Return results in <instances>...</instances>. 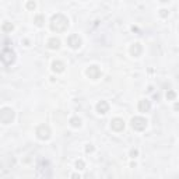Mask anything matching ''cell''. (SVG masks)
<instances>
[{
    "mask_svg": "<svg viewBox=\"0 0 179 179\" xmlns=\"http://www.w3.org/2000/svg\"><path fill=\"white\" fill-rule=\"evenodd\" d=\"M59 39H56V38H52V39L49 41V48L50 49H57L59 48Z\"/></svg>",
    "mask_w": 179,
    "mask_h": 179,
    "instance_id": "4fadbf2b",
    "label": "cell"
},
{
    "mask_svg": "<svg viewBox=\"0 0 179 179\" xmlns=\"http://www.w3.org/2000/svg\"><path fill=\"white\" fill-rule=\"evenodd\" d=\"M130 154H132V155L134 157V155H137V151H136V150H134V151H132V153H130Z\"/></svg>",
    "mask_w": 179,
    "mask_h": 179,
    "instance_id": "d6986e66",
    "label": "cell"
},
{
    "mask_svg": "<svg viewBox=\"0 0 179 179\" xmlns=\"http://www.w3.org/2000/svg\"><path fill=\"white\" fill-rule=\"evenodd\" d=\"M70 123H71L73 127H79L80 125H81V119H80V118H71V119H70Z\"/></svg>",
    "mask_w": 179,
    "mask_h": 179,
    "instance_id": "5bb4252c",
    "label": "cell"
},
{
    "mask_svg": "<svg viewBox=\"0 0 179 179\" xmlns=\"http://www.w3.org/2000/svg\"><path fill=\"white\" fill-rule=\"evenodd\" d=\"M87 74H88L90 79H98L101 74V70L97 66H91L88 70H87Z\"/></svg>",
    "mask_w": 179,
    "mask_h": 179,
    "instance_id": "ba28073f",
    "label": "cell"
},
{
    "mask_svg": "<svg viewBox=\"0 0 179 179\" xmlns=\"http://www.w3.org/2000/svg\"><path fill=\"white\" fill-rule=\"evenodd\" d=\"M11 30H13V25H11V24H9V23L3 24V31L4 32H9V31H11Z\"/></svg>",
    "mask_w": 179,
    "mask_h": 179,
    "instance_id": "9a60e30c",
    "label": "cell"
},
{
    "mask_svg": "<svg viewBox=\"0 0 179 179\" xmlns=\"http://www.w3.org/2000/svg\"><path fill=\"white\" fill-rule=\"evenodd\" d=\"M41 20H42L41 17H37V25H42V23H41Z\"/></svg>",
    "mask_w": 179,
    "mask_h": 179,
    "instance_id": "ac0fdd59",
    "label": "cell"
},
{
    "mask_svg": "<svg viewBox=\"0 0 179 179\" xmlns=\"http://www.w3.org/2000/svg\"><path fill=\"white\" fill-rule=\"evenodd\" d=\"M50 27H52V30L56 31V32H63L67 27H69V20H67L63 14H56V16L52 17Z\"/></svg>",
    "mask_w": 179,
    "mask_h": 179,
    "instance_id": "6da1fadb",
    "label": "cell"
},
{
    "mask_svg": "<svg viewBox=\"0 0 179 179\" xmlns=\"http://www.w3.org/2000/svg\"><path fill=\"white\" fill-rule=\"evenodd\" d=\"M166 98H169V100H174V98H175V93H172V91H169V93L166 94Z\"/></svg>",
    "mask_w": 179,
    "mask_h": 179,
    "instance_id": "2e32d148",
    "label": "cell"
},
{
    "mask_svg": "<svg viewBox=\"0 0 179 179\" xmlns=\"http://www.w3.org/2000/svg\"><path fill=\"white\" fill-rule=\"evenodd\" d=\"M108 109H109V105H108L105 101H101V102L97 104V111H98V113H106Z\"/></svg>",
    "mask_w": 179,
    "mask_h": 179,
    "instance_id": "9c48e42d",
    "label": "cell"
},
{
    "mask_svg": "<svg viewBox=\"0 0 179 179\" xmlns=\"http://www.w3.org/2000/svg\"><path fill=\"white\" fill-rule=\"evenodd\" d=\"M150 108H151V105H150V102L147 100L140 101V104H139V111L140 112H147V111H150Z\"/></svg>",
    "mask_w": 179,
    "mask_h": 179,
    "instance_id": "30bf717a",
    "label": "cell"
},
{
    "mask_svg": "<svg viewBox=\"0 0 179 179\" xmlns=\"http://www.w3.org/2000/svg\"><path fill=\"white\" fill-rule=\"evenodd\" d=\"M14 60H16V53L11 49H9V48H4L3 52H2V62H3V64L10 66V64L14 63Z\"/></svg>",
    "mask_w": 179,
    "mask_h": 179,
    "instance_id": "7a4b0ae2",
    "label": "cell"
},
{
    "mask_svg": "<svg viewBox=\"0 0 179 179\" xmlns=\"http://www.w3.org/2000/svg\"><path fill=\"white\" fill-rule=\"evenodd\" d=\"M14 119V112L11 108H3L2 109V112H0V120H2V123L3 125H9V123H11Z\"/></svg>",
    "mask_w": 179,
    "mask_h": 179,
    "instance_id": "3957f363",
    "label": "cell"
},
{
    "mask_svg": "<svg viewBox=\"0 0 179 179\" xmlns=\"http://www.w3.org/2000/svg\"><path fill=\"white\" fill-rule=\"evenodd\" d=\"M132 126H133V129H134V130H139V132H141V130L146 129L147 120L144 119V118H140V116H137V118H133Z\"/></svg>",
    "mask_w": 179,
    "mask_h": 179,
    "instance_id": "277c9868",
    "label": "cell"
},
{
    "mask_svg": "<svg viewBox=\"0 0 179 179\" xmlns=\"http://www.w3.org/2000/svg\"><path fill=\"white\" fill-rule=\"evenodd\" d=\"M175 109H179V104H176L175 105Z\"/></svg>",
    "mask_w": 179,
    "mask_h": 179,
    "instance_id": "ffe728a7",
    "label": "cell"
},
{
    "mask_svg": "<svg viewBox=\"0 0 179 179\" xmlns=\"http://www.w3.org/2000/svg\"><path fill=\"white\" fill-rule=\"evenodd\" d=\"M67 42H69V45L73 48V49H77V48H80V45H81V39L79 38V35H71Z\"/></svg>",
    "mask_w": 179,
    "mask_h": 179,
    "instance_id": "52a82bcc",
    "label": "cell"
},
{
    "mask_svg": "<svg viewBox=\"0 0 179 179\" xmlns=\"http://www.w3.org/2000/svg\"><path fill=\"white\" fill-rule=\"evenodd\" d=\"M53 70L55 71H57V73H60V71H63V69H64V64L62 63V62H53Z\"/></svg>",
    "mask_w": 179,
    "mask_h": 179,
    "instance_id": "7c38bea8",
    "label": "cell"
},
{
    "mask_svg": "<svg viewBox=\"0 0 179 179\" xmlns=\"http://www.w3.org/2000/svg\"><path fill=\"white\" fill-rule=\"evenodd\" d=\"M37 134L41 140H48L50 136V130L46 125H41V126L37 129Z\"/></svg>",
    "mask_w": 179,
    "mask_h": 179,
    "instance_id": "5b68a950",
    "label": "cell"
},
{
    "mask_svg": "<svg viewBox=\"0 0 179 179\" xmlns=\"http://www.w3.org/2000/svg\"><path fill=\"white\" fill-rule=\"evenodd\" d=\"M111 127H112L115 132H120V130H123V127H125V122H123L122 119H119V118H116V119H113L112 122H111Z\"/></svg>",
    "mask_w": 179,
    "mask_h": 179,
    "instance_id": "8992f818",
    "label": "cell"
},
{
    "mask_svg": "<svg viewBox=\"0 0 179 179\" xmlns=\"http://www.w3.org/2000/svg\"><path fill=\"white\" fill-rule=\"evenodd\" d=\"M83 166H84L83 161H80V163H77V168H79V169H83Z\"/></svg>",
    "mask_w": 179,
    "mask_h": 179,
    "instance_id": "e0dca14e",
    "label": "cell"
},
{
    "mask_svg": "<svg viewBox=\"0 0 179 179\" xmlns=\"http://www.w3.org/2000/svg\"><path fill=\"white\" fill-rule=\"evenodd\" d=\"M130 52H132L133 56H139L140 53H141V46H140V43H134L132 46V49H130Z\"/></svg>",
    "mask_w": 179,
    "mask_h": 179,
    "instance_id": "8fae6325",
    "label": "cell"
}]
</instances>
